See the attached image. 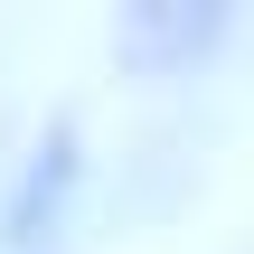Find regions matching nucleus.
<instances>
[{"label":"nucleus","mask_w":254,"mask_h":254,"mask_svg":"<svg viewBox=\"0 0 254 254\" xmlns=\"http://www.w3.org/2000/svg\"><path fill=\"white\" fill-rule=\"evenodd\" d=\"M217 38H226V9H132L123 19V57L132 66H179V57H198Z\"/></svg>","instance_id":"f257e3e1"},{"label":"nucleus","mask_w":254,"mask_h":254,"mask_svg":"<svg viewBox=\"0 0 254 254\" xmlns=\"http://www.w3.org/2000/svg\"><path fill=\"white\" fill-rule=\"evenodd\" d=\"M66 179H75V151H66V141H47V151L28 160V179H19V198H9V217H0V236H9V245H28V236H38V217H57V198H66Z\"/></svg>","instance_id":"f03ea898"}]
</instances>
